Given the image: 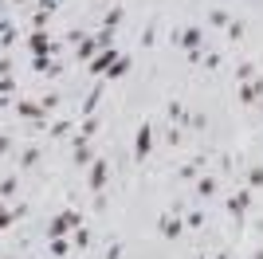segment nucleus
Listing matches in <instances>:
<instances>
[]
</instances>
